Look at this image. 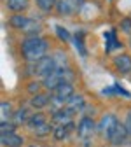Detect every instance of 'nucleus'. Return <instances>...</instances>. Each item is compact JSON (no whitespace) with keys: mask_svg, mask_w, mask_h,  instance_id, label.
Wrapping results in <instances>:
<instances>
[{"mask_svg":"<svg viewBox=\"0 0 131 147\" xmlns=\"http://www.w3.org/2000/svg\"><path fill=\"white\" fill-rule=\"evenodd\" d=\"M46 51H47V42L40 37H26V39L21 42V53L25 60L28 61H39L40 58L46 56Z\"/></svg>","mask_w":131,"mask_h":147,"instance_id":"f257e3e1","label":"nucleus"},{"mask_svg":"<svg viewBox=\"0 0 131 147\" xmlns=\"http://www.w3.org/2000/svg\"><path fill=\"white\" fill-rule=\"evenodd\" d=\"M73 79V76H72V72H70V68H56L54 72H51L49 76L44 79V88H47V89H56V88H60L61 84H65V82H70Z\"/></svg>","mask_w":131,"mask_h":147,"instance_id":"f03ea898","label":"nucleus"},{"mask_svg":"<svg viewBox=\"0 0 131 147\" xmlns=\"http://www.w3.org/2000/svg\"><path fill=\"white\" fill-rule=\"evenodd\" d=\"M54 70H56V61H54L52 56H44L39 61H35V65H33V74L39 76V77H42V79H46Z\"/></svg>","mask_w":131,"mask_h":147,"instance_id":"7ed1b4c3","label":"nucleus"},{"mask_svg":"<svg viewBox=\"0 0 131 147\" xmlns=\"http://www.w3.org/2000/svg\"><path fill=\"white\" fill-rule=\"evenodd\" d=\"M119 124V121H117V117L116 116H112V114H105L101 119H100V123L96 124V131L101 135V137H105V138H108L110 135H112V131L116 130V126Z\"/></svg>","mask_w":131,"mask_h":147,"instance_id":"20e7f679","label":"nucleus"},{"mask_svg":"<svg viewBox=\"0 0 131 147\" xmlns=\"http://www.w3.org/2000/svg\"><path fill=\"white\" fill-rule=\"evenodd\" d=\"M95 131H96V124H95V121L89 119V117H82L81 123L77 124V135H79V138L82 142L91 140L93 135H95Z\"/></svg>","mask_w":131,"mask_h":147,"instance_id":"39448f33","label":"nucleus"},{"mask_svg":"<svg viewBox=\"0 0 131 147\" xmlns=\"http://www.w3.org/2000/svg\"><path fill=\"white\" fill-rule=\"evenodd\" d=\"M72 96H73V86H72V82H65V84H61L60 88L54 89V100L58 102L61 107H63Z\"/></svg>","mask_w":131,"mask_h":147,"instance_id":"423d86ee","label":"nucleus"},{"mask_svg":"<svg viewBox=\"0 0 131 147\" xmlns=\"http://www.w3.org/2000/svg\"><path fill=\"white\" fill-rule=\"evenodd\" d=\"M79 7H81V0H58V4H56L58 14L61 16H72L73 12H77Z\"/></svg>","mask_w":131,"mask_h":147,"instance_id":"0eeeda50","label":"nucleus"},{"mask_svg":"<svg viewBox=\"0 0 131 147\" xmlns=\"http://www.w3.org/2000/svg\"><path fill=\"white\" fill-rule=\"evenodd\" d=\"M126 138H128V130H126V126H124L122 123H119V124L116 126V130L112 131V135L108 137V140H110L112 144H114V145L122 144Z\"/></svg>","mask_w":131,"mask_h":147,"instance_id":"6e6552de","label":"nucleus"},{"mask_svg":"<svg viewBox=\"0 0 131 147\" xmlns=\"http://www.w3.org/2000/svg\"><path fill=\"white\" fill-rule=\"evenodd\" d=\"M0 140H2L4 147H21L23 145V138L17 133H2L0 135Z\"/></svg>","mask_w":131,"mask_h":147,"instance_id":"1a4fd4ad","label":"nucleus"},{"mask_svg":"<svg viewBox=\"0 0 131 147\" xmlns=\"http://www.w3.org/2000/svg\"><path fill=\"white\" fill-rule=\"evenodd\" d=\"M82 107H84V96H81V95H73V96L65 103L63 109H67L70 114H77L79 110H82Z\"/></svg>","mask_w":131,"mask_h":147,"instance_id":"9d476101","label":"nucleus"},{"mask_svg":"<svg viewBox=\"0 0 131 147\" xmlns=\"http://www.w3.org/2000/svg\"><path fill=\"white\" fill-rule=\"evenodd\" d=\"M72 123V114L68 112L67 109H61V110H56L52 114V124L54 128L56 126H63V124H70Z\"/></svg>","mask_w":131,"mask_h":147,"instance_id":"9b49d317","label":"nucleus"},{"mask_svg":"<svg viewBox=\"0 0 131 147\" xmlns=\"http://www.w3.org/2000/svg\"><path fill=\"white\" fill-rule=\"evenodd\" d=\"M114 65H116V68L122 74V76H126V74L131 72V58L128 56V54H121V56H117L114 60Z\"/></svg>","mask_w":131,"mask_h":147,"instance_id":"f8f14e48","label":"nucleus"},{"mask_svg":"<svg viewBox=\"0 0 131 147\" xmlns=\"http://www.w3.org/2000/svg\"><path fill=\"white\" fill-rule=\"evenodd\" d=\"M49 102H51V98H49V95H46V93L33 95V96H32V100H30L32 107H35V109H44V107H47V105H49Z\"/></svg>","mask_w":131,"mask_h":147,"instance_id":"ddd939ff","label":"nucleus"},{"mask_svg":"<svg viewBox=\"0 0 131 147\" xmlns=\"http://www.w3.org/2000/svg\"><path fill=\"white\" fill-rule=\"evenodd\" d=\"M72 130H73V123L63 124V126H56L54 130H52V133H54V138H56V140H65V138L70 135Z\"/></svg>","mask_w":131,"mask_h":147,"instance_id":"4468645a","label":"nucleus"},{"mask_svg":"<svg viewBox=\"0 0 131 147\" xmlns=\"http://www.w3.org/2000/svg\"><path fill=\"white\" fill-rule=\"evenodd\" d=\"M30 5V0H7V7L12 12H23Z\"/></svg>","mask_w":131,"mask_h":147,"instance_id":"2eb2a0df","label":"nucleus"},{"mask_svg":"<svg viewBox=\"0 0 131 147\" xmlns=\"http://www.w3.org/2000/svg\"><path fill=\"white\" fill-rule=\"evenodd\" d=\"M28 20L30 18H26V16H21V14H16V16H12L11 20H9V25L12 26V28H16V30H25V26H26V23H28Z\"/></svg>","mask_w":131,"mask_h":147,"instance_id":"dca6fc26","label":"nucleus"},{"mask_svg":"<svg viewBox=\"0 0 131 147\" xmlns=\"http://www.w3.org/2000/svg\"><path fill=\"white\" fill-rule=\"evenodd\" d=\"M47 123V119H46V116L44 114H32V117L28 119V128H30V130H37V128H39V126H42V124H46Z\"/></svg>","mask_w":131,"mask_h":147,"instance_id":"f3484780","label":"nucleus"},{"mask_svg":"<svg viewBox=\"0 0 131 147\" xmlns=\"http://www.w3.org/2000/svg\"><path fill=\"white\" fill-rule=\"evenodd\" d=\"M32 117V114L28 112V109H19V110H17V112L14 114V121L17 123V124H19V123H28V119Z\"/></svg>","mask_w":131,"mask_h":147,"instance_id":"a211bd4d","label":"nucleus"},{"mask_svg":"<svg viewBox=\"0 0 131 147\" xmlns=\"http://www.w3.org/2000/svg\"><path fill=\"white\" fill-rule=\"evenodd\" d=\"M0 112H2V123H5V119H9L12 116V107L9 102H0Z\"/></svg>","mask_w":131,"mask_h":147,"instance_id":"6ab92c4d","label":"nucleus"},{"mask_svg":"<svg viewBox=\"0 0 131 147\" xmlns=\"http://www.w3.org/2000/svg\"><path fill=\"white\" fill-rule=\"evenodd\" d=\"M35 2H37V5H39V9H42V11L49 12L51 9H54V7H56L58 0H35Z\"/></svg>","mask_w":131,"mask_h":147,"instance_id":"aec40b11","label":"nucleus"},{"mask_svg":"<svg viewBox=\"0 0 131 147\" xmlns=\"http://www.w3.org/2000/svg\"><path fill=\"white\" fill-rule=\"evenodd\" d=\"M35 131V135H39V137H44V135H47L49 131H51V126H49V123H46V124H42V126H39L37 130H33Z\"/></svg>","mask_w":131,"mask_h":147,"instance_id":"412c9836","label":"nucleus"},{"mask_svg":"<svg viewBox=\"0 0 131 147\" xmlns=\"http://www.w3.org/2000/svg\"><path fill=\"white\" fill-rule=\"evenodd\" d=\"M56 33H58V37H60V39H63V40H68V39H70L68 32H67L65 28H61V26H56Z\"/></svg>","mask_w":131,"mask_h":147,"instance_id":"4be33fe9","label":"nucleus"},{"mask_svg":"<svg viewBox=\"0 0 131 147\" xmlns=\"http://www.w3.org/2000/svg\"><path fill=\"white\" fill-rule=\"evenodd\" d=\"M0 131H2V133H12L14 126L11 123H2V124H0Z\"/></svg>","mask_w":131,"mask_h":147,"instance_id":"5701e85b","label":"nucleus"},{"mask_svg":"<svg viewBox=\"0 0 131 147\" xmlns=\"http://www.w3.org/2000/svg\"><path fill=\"white\" fill-rule=\"evenodd\" d=\"M39 89H40V84L39 82H30L28 84V91L32 95H39Z\"/></svg>","mask_w":131,"mask_h":147,"instance_id":"b1692460","label":"nucleus"},{"mask_svg":"<svg viewBox=\"0 0 131 147\" xmlns=\"http://www.w3.org/2000/svg\"><path fill=\"white\" fill-rule=\"evenodd\" d=\"M121 30H122L124 33H131V20H124V21L121 23Z\"/></svg>","mask_w":131,"mask_h":147,"instance_id":"393cba45","label":"nucleus"},{"mask_svg":"<svg viewBox=\"0 0 131 147\" xmlns=\"http://www.w3.org/2000/svg\"><path fill=\"white\" fill-rule=\"evenodd\" d=\"M124 126H126V130H128V135H131V110H129V114H128V119H126Z\"/></svg>","mask_w":131,"mask_h":147,"instance_id":"a878e982","label":"nucleus"},{"mask_svg":"<svg viewBox=\"0 0 131 147\" xmlns=\"http://www.w3.org/2000/svg\"><path fill=\"white\" fill-rule=\"evenodd\" d=\"M129 46H131V39H129Z\"/></svg>","mask_w":131,"mask_h":147,"instance_id":"bb28decb","label":"nucleus"}]
</instances>
